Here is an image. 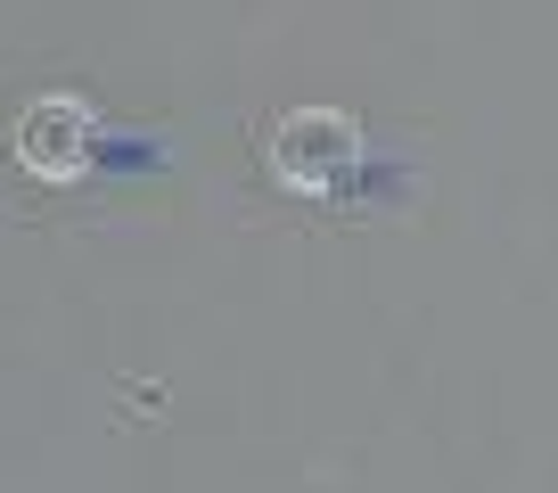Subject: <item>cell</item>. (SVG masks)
Instances as JSON below:
<instances>
[{"mask_svg": "<svg viewBox=\"0 0 558 493\" xmlns=\"http://www.w3.org/2000/svg\"><path fill=\"white\" fill-rule=\"evenodd\" d=\"M345 165H353V116H337V107H288L271 123V173L288 190L320 197V190H337Z\"/></svg>", "mask_w": 558, "mask_h": 493, "instance_id": "6da1fadb", "label": "cell"}, {"mask_svg": "<svg viewBox=\"0 0 558 493\" xmlns=\"http://www.w3.org/2000/svg\"><path fill=\"white\" fill-rule=\"evenodd\" d=\"M83 157H90V116L74 99H58V91H50V99H34L17 116V165L34 181H74V173H83Z\"/></svg>", "mask_w": 558, "mask_h": 493, "instance_id": "7a4b0ae2", "label": "cell"}]
</instances>
